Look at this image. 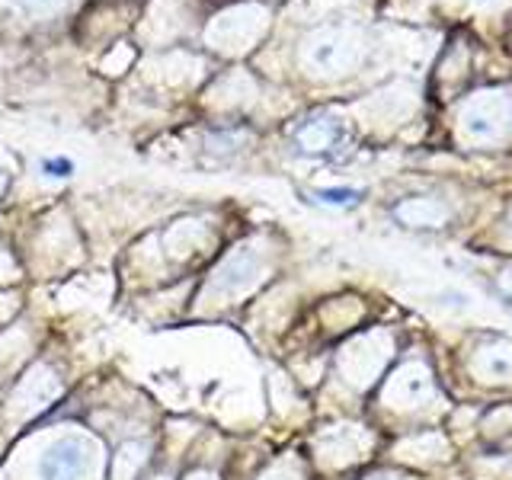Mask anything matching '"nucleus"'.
<instances>
[{"label":"nucleus","mask_w":512,"mask_h":480,"mask_svg":"<svg viewBox=\"0 0 512 480\" xmlns=\"http://www.w3.org/2000/svg\"><path fill=\"white\" fill-rule=\"evenodd\" d=\"M391 356V340L384 333H365L359 340H352L340 356V372L352 388H368L378 375L384 362Z\"/></svg>","instance_id":"obj_1"},{"label":"nucleus","mask_w":512,"mask_h":480,"mask_svg":"<svg viewBox=\"0 0 512 480\" xmlns=\"http://www.w3.org/2000/svg\"><path fill=\"white\" fill-rule=\"evenodd\" d=\"M432 375L423 362H404L397 372L384 381L381 388V404H388L394 410H416L429 404L432 397Z\"/></svg>","instance_id":"obj_2"},{"label":"nucleus","mask_w":512,"mask_h":480,"mask_svg":"<svg viewBox=\"0 0 512 480\" xmlns=\"http://www.w3.org/2000/svg\"><path fill=\"white\" fill-rule=\"evenodd\" d=\"M90 468V442L80 436H64L45 448L39 461L42 480H84Z\"/></svg>","instance_id":"obj_3"},{"label":"nucleus","mask_w":512,"mask_h":480,"mask_svg":"<svg viewBox=\"0 0 512 480\" xmlns=\"http://www.w3.org/2000/svg\"><path fill=\"white\" fill-rule=\"evenodd\" d=\"M260 272H263V263L260 256H256L253 250L240 247L234 250L228 260H224L215 272V279L208 282V292H212L215 298H234V295H244L250 292V288L260 282Z\"/></svg>","instance_id":"obj_4"},{"label":"nucleus","mask_w":512,"mask_h":480,"mask_svg":"<svg viewBox=\"0 0 512 480\" xmlns=\"http://www.w3.org/2000/svg\"><path fill=\"white\" fill-rule=\"evenodd\" d=\"M61 394V381L48 365H32L29 372L16 381V391H13V407L20 416H32L45 407H52V400Z\"/></svg>","instance_id":"obj_5"},{"label":"nucleus","mask_w":512,"mask_h":480,"mask_svg":"<svg viewBox=\"0 0 512 480\" xmlns=\"http://www.w3.org/2000/svg\"><path fill=\"white\" fill-rule=\"evenodd\" d=\"M474 372L484 381L509 384L512 381V340L493 336L474 352Z\"/></svg>","instance_id":"obj_6"},{"label":"nucleus","mask_w":512,"mask_h":480,"mask_svg":"<svg viewBox=\"0 0 512 480\" xmlns=\"http://www.w3.org/2000/svg\"><path fill=\"white\" fill-rule=\"evenodd\" d=\"M394 215L404 221L407 228H439V224H445V218H448L445 205L432 202V199H407L404 205H397Z\"/></svg>","instance_id":"obj_7"},{"label":"nucleus","mask_w":512,"mask_h":480,"mask_svg":"<svg viewBox=\"0 0 512 480\" xmlns=\"http://www.w3.org/2000/svg\"><path fill=\"white\" fill-rule=\"evenodd\" d=\"M148 442L141 439H128L116 448V458H112V480H135L141 468L148 464Z\"/></svg>","instance_id":"obj_8"},{"label":"nucleus","mask_w":512,"mask_h":480,"mask_svg":"<svg viewBox=\"0 0 512 480\" xmlns=\"http://www.w3.org/2000/svg\"><path fill=\"white\" fill-rule=\"evenodd\" d=\"M260 480H304V468L295 458H279L260 474Z\"/></svg>","instance_id":"obj_9"},{"label":"nucleus","mask_w":512,"mask_h":480,"mask_svg":"<svg viewBox=\"0 0 512 480\" xmlns=\"http://www.w3.org/2000/svg\"><path fill=\"white\" fill-rule=\"evenodd\" d=\"M330 141H333V128L308 125V128H304V132H301L304 151H324V148H330Z\"/></svg>","instance_id":"obj_10"},{"label":"nucleus","mask_w":512,"mask_h":480,"mask_svg":"<svg viewBox=\"0 0 512 480\" xmlns=\"http://www.w3.org/2000/svg\"><path fill=\"white\" fill-rule=\"evenodd\" d=\"M320 199L336 202V205H346V202L356 199V192H346V189H340V192H320Z\"/></svg>","instance_id":"obj_11"},{"label":"nucleus","mask_w":512,"mask_h":480,"mask_svg":"<svg viewBox=\"0 0 512 480\" xmlns=\"http://www.w3.org/2000/svg\"><path fill=\"white\" fill-rule=\"evenodd\" d=\"M45 170H52V176H64L71 173V164L68 160H45Z\"/></svg>","instance_id":"obj_12"},{"label":"nucleus","mask_w":512,"mask_h":480,"mask_svg":"<svg viewBox=\"0 0 512 480\" xmlns=\"http://www.w3.org/2000/svg\"><path fill=\"white\" fill-rule=\"evenodd\" d=\"M183 480H221V477H218L215 471H205V468H202V471H189Z\"/></svg>","instance_id":"obj_13"},{"label":"nucleus","mask_w":512,"mask_h":480,"mask_svg":"<svg viewBox=\"0 0 512 480\" xmlns=\"http://www.w3.org/2000/svg\"><path fill=\"white\" fill-rule=\"evenodd\" d=\"M365 480H391V477H384V474H375V477H365Z\"/></svg>","instance_id":"obj_14"},{"label":"nucleus","mask_w":512,"mask_h":480,"mask_svg":"<svg viewBox=\"0 0 512 480\" xmlns=\"http://www.w3.org/2000/svg\"><path fill=\"white\" fill-rule=\"evenodd\" d=\"M157 480H164V477H157Z\"/></svg>","instance_id":"obj_15"}]
</instances>
